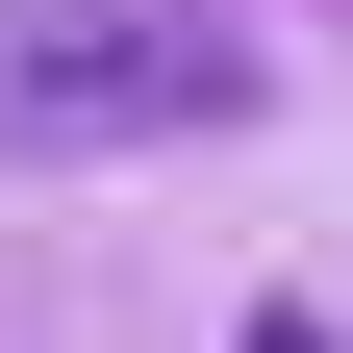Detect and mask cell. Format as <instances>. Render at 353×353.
<instances>
[{
    "mask_svg": "<svg viewBox=\"0 0 353 353\" xmlns=\"http://www.w3.org/2000/svg\"><path fill=\"white\" fill-rule=\"evenodd\" d=\"M278 101L228 0H0V176H101V152H202Z\"/></svg>",
    "mask_w": 353,
    "mask_h": 353,
    "instance_id": "cell-1",
    "label": "cell"
},
{
    "mask_svg": "<svg viewBox=\"0 0 353 353\" xmlns=\"http://www.w3.org/2000/svg\"><path fill=\"white\" fill-rule=\"evenodd\" d=\"M228 353H328V328H303V303H252V328H228Z\"/></svg>",
    "mask_w": 353,
    "mask_h": 353,
    "instance_id": "cell-2",
    "label": "cell"
}]
</instances>
